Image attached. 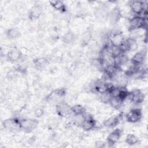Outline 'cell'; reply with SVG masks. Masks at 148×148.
I'll return each instance as SVG.
<instances>
[{"instance_id": "6da1fadb", "label": "cell", "mask_w": 148, "mask_h": 148, "mask_svg": "<svg viewBox=\"0 0 148 148\" xmlns=\"http://www.w3.org/2000/svg\"><path fill=\"white\" fill-rule=\"evenodd\" d=\"M147 27V18L141 16L135 15L129 20V30L130 31L143 29Z\"/></svg>"}, {"instance_id": "7a4b0ae2", "label": "cell", "mask_w": 148, "mask_h": 148, "mask_svg": "<svg viewBox=\"0 0 148 148\" xmlns=\"http://www.w3.org/2000/svg\"><path fill=\"white\" fill-rule=\"evenodd\" d=\"M118 46L122 53L127 54L130 51L136 50L138 48V43L135 38L131 37L124 39Z\"/></svg>"}, {"instance_id": "3957f363", "label": "cell", "mask_w": 148, "mask_h": 148, "mask_svg": "<svg viewBox=\"0 0 148 148\" xmlns=\"http://www.w3.org/2000/svg\"><path fill=\"white\" fill-rule=\"evenodd\" d=\"M130 6L132 12L137 16H142L147 12V1H132L130 3Z\"/></svg>"}, {"instance_id": "277c9868", "label": "cell", "mask_w": 148, "mask_h": 148, "mask_svg": "<svg viewBox=\"0 0 148 148\" xmlns=\"http://www.w3.org/2000/svg\"><path fill=\"white\" fill-rule=\"evenodd\" d=\"M2 125L3 128L9 132H16L21 130L20 119L17 118H10L5 120Z\"/></svg>"}, {"instance_id": "5b68a950", "label": "cell", "mask_w": 148, "mask_h": 148, "mask_svg": "<svg viewBox=\"0 0 148 148\" xmlns=\"http://www.w3.org/2000/svg\"><path fill=\"white\" fill-rule=\"evenodd\" d=\"M21 130L25 132H31L38 126V121L34 119H23L20 120Z\"/></svg>"}, {"instance_id": "8992f818", "label": "cell", "mask_w": 148, "mask_h": 148, "mask_svg": "<svg viewBox=\"0 0 148 148\" xmlns=\"http://www.w3.org/2000/svg\"><path fill=\"white\" fill-rule=\"evenodd\" d=\"M145 95L139 89H135L129 92L127 98L134 105H139L142 103L145 100Z\"/></svg>"}, {"instance_id": "52a82bcc", "label": "cell", "mask_w": 148, "mask_h": 148, "mask_svg": "<svg viewBox=\"0 0 148 148\" xmlns=\"http://www.w3.org/2000/svg\"><path fill=\"white\" fill-rule=\"evenodd\" d=\"M142 117V110L139 108H134L125 114L126 120L130 123L139 122Z\"/></svg>"}, {"instance_id": "ba28073f", "label": "cell", "mask_w": 148, "mask_h": 148, "mask_svg": "<svg viewBox=\"0 0 148 148\" xmlns=\"http://www.w3.org/2000/svg\"><path fill=\"white\" fill-rule=\"evenodd\" d=\"M56 109L57 114L61 117L66 118L72 114L71 106L64 102H58L56 105Z\"/></svg>"}, {"instance_id": "9c48e42d", "label": "cell", "mask_w": 148, "mask_h": 148, "mask_svg": "<svg viewBox=\"0 0 148 148\" xmlns=\"http://www.w3.org/2000/svg\"><path fill=\"white\" fill-rule=\"evenodd\" d=\"M121 17V12L119 8H114L108 13L106 18L108 19L109 23L114 25L120 21Z\"/></svg>"}, {"instance_id": "30bf717a", "label": "cell", "mask_w": 148, "mask_h": 148, "mask_svg": "<svg viewBox=\"0 0 148 148\" xmlns=\"http://www.w3.org/2000/svg\"><path fill=\"white\" fill-rule=\"evenodd\" d=\"M84 120L81 124L82 128L86 131L94 129L96 125V121L91 115H88L86 113L84 114Z\"/></svg>"}, {"instance_id": "8fae6325", "label": "cell", "mask_w": 148, "mask_h": 148, "mask_svg": "<svg viewBox=\"0 0 148 148\" xmlns=\"http://www.w3.org/2000/svg\"><path fill=\"white\" fill-rule=\"evenodd\" d=\"M121 134L122 131L119 128H116L112 131L107 137V142L109 146H113L121 138Z\"/></svg>"}, {"instance_id": "7c38bea8", "label": "cell", "mask_w": 148, "mask_h": 148, "mask_svg": "<svg viewBox=\"0 0 148 148\" xmlns=\"http://www.w3.org/2000/svg\"><path fill=\"white\" fill-rule=\"evenodd\" d=\"M65 94L66 91L64 88H57L53 90L51 93L46 97V100L47 101H56L58 99L65 96Z\"/></svg>"}, {"instance_id": "4fadbf2b", "label": "cell", "mask_w": 148, "mask_h": 148, "mask_svg": "<svg viewBox=\"0 0 148 148\" xmlns=\"http://www.w3.org/2000/svg\"><path fill=\"white\" fill-rule=\"evenodd\" d=\"M146 57V52L142 50L136 52L131 59L132 64L136 66H140L145 61Z\"/></svg>"}, {"instance_id": "5bb4252c", "label": "cell", "mask_w": 148, "mask_h": 148, "mask_svg": "<svg viewBox=\"0 0 148 148\" xmlns=\"http://www.w3.org/2000/svg\"><path fill=\"white\" fill-rule=\"evenodd\" d=\"M6 57L9 61L12 62H15L18 61L21 58L22 53L18 49L14 48L8 52Z\"/></svg>"}, {"instance_id": "9a60e30c", "label": "cell", "mask_w": 148, "mask_h": 148, "mask_svg": "<svg viewBox=\"0 0 148 148\" xmlns=\"http://www.w3.org/2000/svg\"><path fill=\"white\" fill-rule=\"evenodd\" d=\"M42 13V7L39 5L34 6L30 10L28 17L31 20H36L38 18Z\"/></svg>"}, {"instance_id": "2e32d148", "label": "cell", "mask_w": 148, "mask_h": 148, "mask_svg": "<svg viewBox=\"0 0 148 148\" xmlns=\"http://www.w3.org/2000/svg\"><path fill=\"white\" fill-rule=\"evenodd\" d=\"M33 62L35 67L38 69H42L46 68L49 64V60L45 57H39L35 58Z\"/></svg>"}, {"instance_id": "e0dca14e", "label": "cell", "mask_w": 148, "mask_h": 148, "mask_svg": "<svg viewBox=\"0 0 148 148\" xmlns=\"http://www.w3.org/2000/svg\"><path fill=\"white\" fill-rule=\"evenodd\" d=\"M49 3L55 10L60 12L64 13L66 10V6L62 1H50Z\"/></svg>"}, {"instance_id": "ac0fdd59", "label": "cell", "mask_w": 148, "mask_h": 148, "mask_svg": "<svg viewBox=\"0 0 148 148\" xmlns=\"http://www.w3.org/2000/svg\"><path fill=\"white\" fill-rule=\"evenodd\" d=\"M120 122V117L119 116H113L106 119L103 125L105 127L109 128H114Z\"/></svg>"}, {"instance_id": "d6986e66", "label": "cell", "mask_w": 148, "mask_h": 148, "mask_svg": "<svg viewBox=\"0 0 148 148\" xmlns=\"http://www.w3.org/2000/svg\"><path fill=\"white\" fill-rule=\"evenodd\" d=\"M124 101L117 97H111V98L109 102V104L110 106L115 109H119L122 106Z\"/></svg>"}, {"instance_id": "ffe728a7", "label": "cell", "mask_w": 148, "mask_h": 148, "mask_svg": "<svg viewBox=\"0 0 148 148\" xmlns=\"http://www.w3.org/2000/svg\"><path fill=\"white\" fill-rule=\"evenodd\" d=\"M72 113L73 115H82L86 113V108L81 105L76 104L71 106Z\"/></svg>"}, {"instance_id": "44dd1931", "label": "cell", "mask_w": 148, "mask_h": 148, "mask_svg": "<svg viewBox=\"0 0 148 148\" xmlns=\"http://www.w3.org/2000/svg\"><path fill=\"white\" fill-rule=\"evenodd\" d=\"M6 36L11 39H16L20 36V32L16 28H11L8 29L6 31Z\"/></svg>"}, {"instance_id": "7402d4cb", "label": "cell", "mask_w": 148, "mask_h": 148, "mask_svg": "<svg viewBox=\"0 0 148 148\" xmlns=\"http://www.w3.org/2000/svg\"><path fill=\"white\" fill-rule=\"evenodd\" d=\"M125 142L129 145H134L139 142V139L134 134H128L125 137Z\"/></svg>"}, {"instance_id": "603a6c76", "label": "cell", "mask_w": 148, "mask_h": 148, "mask_svg": "<svg viewBox=\"0 0 148 148\" xmlns=\"http://www.w3.org/2000/svg\"><path fill=\"white\" fill-rule=\"evenodd\" d=\"M92 39V35L90 31L85 32L82 37L81 39V44L83 46L87 45Z\"/></svg>"}, {"instance_id": "cb8c5ba5", "label": "cell", "mask_w": 148, "mask_h": 148, "mask_svg": "<svg viewBox=\"0 0 148 148\" xmlns=\"http://www.w3.org/2000/svg\"><path fill=\"white\" fill-rule=\"evenodd\" d=\"M75 40V35L72 32H66L62 37V41L66 44H70Z\"/></svg>"}, {"instance_id": "d4e9b609", "label": "cell", "mask_w": 148, "mask_h": 148, "mask_svg": "<svg viewBox=\"0 0 148 148\" xmlns=\"http://www.w3.org/2000/svg\"><path fill=\"white\" fill-rule=\"evenodd\" d=\"M99 94V99L101 101L105 103H108L110 98H111V95L110 94L109 91Z\"/></svg>"}, {"instance_id": "484cf974", "label": "cell", "mask_w": 148, "mask_h": 148, "mask_svg": "<svg viewBox=\"0 0 148 148\" xmlns=\"http://www.w3.org/2000/svg\"><path fill=\"white\" fill-rule=\"evenodd\" d=\"M44 113V111L42 109H37L35 111V115L36 117H41Z\"/></svg>"}, {"instance_id": "4316f807", "label": "cell", "mask_w": 148, "mask_h": 148, "mask_svg": "<svg viewBox=\"0 0 148 148\" xmlns=\"http://www.w3.org/2000/svg\"><path fill=\"white\" fill-rule=\"evenodd\" d=\"M96 146L98 147H104V143L102 142H100V141H98V142H97L96 143Z\"/></svg>"}]
</instances>
